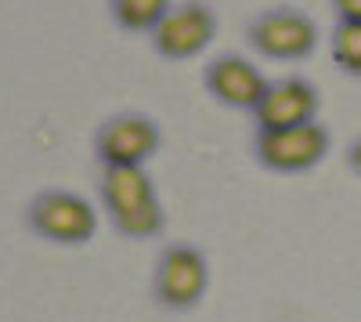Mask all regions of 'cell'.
Instances as JSON below:
<instances>
[{
  "label": "cell",
  "instance_id": "6da1fadb",
  "mask_svg": "<svg viewBox=\"0 0 361 322\" xmlns=\"http://www.w3.org/2000/svg\"><path fill=\"white\" fill-rule=\"evenodd\" d=\"M102 207L112 228L127 239H156L166 228L163 203L145 167H102Z\"/></svg>",
  "mask_w": 361,
  "mask_h": 322
},
{
  "label": "cell",
  "instance_id": "7a4b0ae2",
  "mask_svg": "<svg viewBox=\"0 0 361 322\" xmlns=\"http://www.w3.org/2000/svg\"><path fill=\"white\" fill-rule=\"evenodd\" d=\"M25 225L47 243L83 246V243L94 239V232H98V210H94V203L80 192L44 189L29 199Z\"/></svg>",
  "mask_w": 361,
  "mask_h": 322
},
{
  "label": "cell",
  "instance_id": "3957f363",
  "mask_svg": "<svg viewBox=\"0 0 361 322\" xmlns=\"http://www.w3.org/2000/svg\"><path fill=\"white\" fill-rule=\"evenodd\" d=\"M163 149V131L148 112H112L94 131V156L102 167H145Z\"/></svg>",
  "mask_w": 361,
  "mask_h": 322
},
{
  "label": "cell",
  "instance_id": "277c9868",
  "mask_svg": "<svg viewBox=\"0 0 361 322\" xmlns=\"http://www.w3.org/2000/svg\"><path fill=\"white\" fill-rule=\"evenodd\" d=\"M246 40L257 54L271 62H300L318 44V25L296 8H267L246 25Z\"/></svg>",
  "mask_w": 361,
  "mask_h": 322
},
{
  "label": "cell",
  "instance_id": "5b68a950",
  "mask_svg": "<svg viewBox=\"0 0 361 322\" xmlns=\"http://www.w3.org/2000/svg\"><path fill=\"white\" fill-rule=\"evenodd\" d=\"M329 153V131L314 124H300L286 131H257L253 134V160L271 174H304L318 167Z\"/></svg>",
  "mask_w": 361,
  "mask_h": 322
},
{
  "label": "cell",
  "instance_id": "8992f818",
  "mask_svg": "<svg viewBox=\"0 0 361 322\" xmlns=\"http://www.w3.org/2000/svg\"><path fill=\"white\" fill-rule=\"evenodd\" d=\"M217 37V15L206 0H185L166 11V18L148 33V44L166 62H188L202 54Z\"/></svg>",
  "mask_w": 361,
  "mask_h": 322
},
{
  "label": "cell",
  "instance_id": "52a82bcc",
  "mask_svg": "<svg viewBox=\"0 0 361 322\" xmlns=\"http://www.w3.org/2000/svg\"><path fill=\"white\" fill-rule=\"evenodd\" d=\"M206 282H209V268H206V257L199 246L192 243H170L159 261H156V301L170 311H185L195 308L206 294Z\"/></svg>",
  "mask_w": 361,
  "mask_h": 322
},
{
  "label": "cell",
  "instance_id": "ba28073f",
  "mask_svg": "<svg viewBox=\"0 0 361 322\" xmlns=\"http://www.w3.org/2000/svg\"><path fill=\"white\" fill-rule=\"evenodd\" d=\"M202 87H206V95L228 105V109H243V112H253L264 95L271 91V80L250 62V58L243 54H217V58H209L206 69H202Z\"/></svg>",
  "mask_w": 361,
  "mask_h": 322
},
{
  "label": "cell",
  "instance_id": "9c48e42d",
  "mask_svg": "<svg viewBox=\"0 0 361 322\" xmlns=\"http://www.w3.org/2000/svg\"><path fill=\"white\" fill-rule=\"evenodd\" d=\"M318 102H322L318 87L311 80L286 76V80L271 83V91L250 116H253L257 131H286V127H300V124H314Z\"/></svg>",
  "mask_w": 361,
  "mask_h": 322
},
{
  "label": "cell",
  "instance_id": "30bf717a",
  "mask_svg": "<svg viewBox=\"0 0 361 322\" xmlns=\"http://www.w3.org/2000/svg\"><path fill=\"white\" fill-rule=\"evenodd\" d=\"M170 8L173 0H109V15L123 33H152Z\"/></svg>",
  "mask_w": 361,
  "mask_h": 322
},
{
  "label": "cell",
  "instance_id": "8fae6325",
  "mask_svg": "<svg viewBox=\"0 0 361 322\" xmlns=\"http://www.w3.org/2000/svg\"><path fill=\"white\" fill-rule=\"evenodd\" d=\"M333 58L350 76H361V22H340L333 29Z\"/></svg>",
  "mask_w": 361,
  "mask_h": 322
},
{
  "label": "cell",
  "instance_id": "7c38bea8",
  "mask_svg": "<svg viewBox=\"0 0 361 322\" xmlns=\"http://www.w3.org/2000/svg\"><path fill=\"white\" fill-rule=\"evenodd\" d=\"M336 11H340V22H361V0H333Z\"/></svg>",
  "mask_w": 361,
  "mask_h": 322
},
{
  "label": "cell",
  "instance_id": "4fadbf2b",
  "mask_svg": "<svg viewBox=\"0 0 361 322\" xmlns=\"http://www.w3.org/2000/svg\"><path fill=\"white\" fill-rule=\"evenodd\" d=\"M347 160H350V167H354V170L361 174V141H357V145H354V149L347 153Z\"/></svg>",
  "mask_w": 361,
  "mask_h": 322
}]
</instances>
